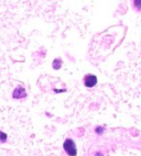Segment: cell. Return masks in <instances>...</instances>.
<instances>
[{"label":"cell","mask_w":141,"mask_h":156,"mask_svg":"<svg viewBox=\"0 0 141 156\" xmlns=\"http://www.w3.org/2000/svg\"><path fill=\"white\" fill-rule=\"evenodd\" d=\"M12 97H13L14 99H21V98L27 97L26 89L21 86H18L17 88L13 90V92H12Z\"/></svg>","instance_id":"obj_3"},{"label":"cell","mask_w":141,"mask_h":156,"mask_svg":"<svg viewBox=\"0 0 141 156\" xmlns=\"http://www.w3.org/2000/svg\"><path fill=\"white\" fill-rule=\"evenodd\" d=\"M95 156H104V155H103L102 153H97V154H96V155H95Z\"/></svg>","instance_id":"obj_8"},{"label":"cell","mask_w":141,"mask_h":156,"mask_svg":"<svg viewBox=\"0 0 141 156\" xmlns=\"http://www.w3.org/2000/svg\"><path fill=\"white\" fill-rule=\"evenodd\" d=\"M84 85L87 88H93L97 85V77L93 74H88L84 77Z\"/></svg>","instance_id":"obj_2"},{"label":"cell","mask_w":141,"mask_h":156,"mask_svg":"<svg viewBox=\"0 0 141 156\" xmlns=\"http://www.w3.org/2000/svg\"><path fill=\"white\" fill-rule=\"evenodd\" d=\"M95 131H96L97 134H102L103 132H104V128H102V126H97Z\"/></svg>","instance_id":"obj_7"},{"label":"cell","mask_w":141,"mask_h":156,"mask_svg":"<svg viewBox=\"0 0 141 156\" xmlns=\"http://www.w3.org/2000/svg\"><path fill=\"white\" fill-rule=\"evenodd\" d=\"M7 141V134L3 133L2 131H0V142L5 143Z\"/></svg>","instance_id":"obj_6"},{"label":"cell","mask_w":141,"mask_h":156,"mask_svg":"<svg viewBox=\"0 0 141 156\" xmlns=\"http://www.w3.org/2000/svg\"><path fill=\"white\" fill-rule=\"evenodd\" d=\"M52 66H53L54 69H60L61 67H62V59L61 58H56L53 61V64H52Z\"/></svg>","instance_id":"obj_4"},{"label":"cell","mask_w":141,"mask_h":156,"mask_svg":"<svg viewBox=\"0 0 141 156\" xmlns=\"http://www.w3.org/2000/svg\"><path fill=\"white\" fill-rule=\"evenodd\" d=\"M63 147L64 151L66 152L68 156H76L77 154V148L76 145L74 143V141L72 139H66L65 140L64 144H63Z\"/></svg>","instance_id":"obj_1"},{"label":"cell","mask_w":141,"mask_h":156,"mask_svg":"<svg viewBox=\"0 0 141 156\" xmlns=\"http://www.w3.org/2000/svg\"><path fill=\"white\" fill-rule=\"evenodd\" d=\"M133 7L136 10L141 11V0H133Z\"/></svg>","instance_id":"obj_5"}]
</instances>
